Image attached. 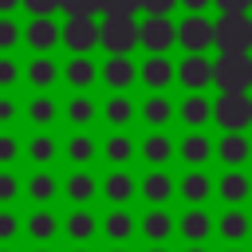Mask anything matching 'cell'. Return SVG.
Masks as SVG:
<instances>
[{"mask_svg":"<svg viewBox=\"0 0 252 252\" xmlns=\"http://www.w3.org/2000/svg\"><path fill=\"white\" fill-rule=\"evenodd\" d=\"M213 51L252 55V20H248V12H220L213 20Z\"/></svg>","mask_w":252,"mask_h":252,"instance_id":"1","label":"cell"},{"mask_svg":"<svg viewBox=\"0 0 252 252\" xmlns=\"http://www.w3.org/2000/svg\"><path fill=\"white\" fill-rule=\"evenodd\" d=\"M213 87H217V91L248 94V91H252V55L217 51V59H213Z\"/></svg>","mask_w":252,"mask_h":252,"instance_id":"2","label":"cell"},{"mask_svg":"<svg viewBox=\"0 0 252 252\" xmlns=\"http://www.w3.org/2000/svg\"><path fill=\"white\" fill-rule=\"evenodd\" d=\"M98 47H106V55H134L138 51V20L134 16H102Z\"/></svg>","mask_w":252,"mask_h":252,"instance_id":"3","label":"cell"},{"mask_svg":"<svg viewBox=\"0 0 252 252\" xmlns=\"http://www.w3.org/2000/svg\"><path fill=\"white\" fill-rule=\"evenodd\" d=\"M213 122L220 130H248L252 126V94L217 91V98H213Z\"/></svg>","mask_w":252,"mask_h":252,"instance_id":"4","label":"cell"},{"mask_svg":"<svg viewBox=\"0 0 252 252\" xmlns=\"http://www.w3.org/2000/svg\"><path fill=\"white\" fill-rule=\"evenodd\" d=\"M173 47L181 51H213V20L185 12L181 20H173Z\"/></svg>","mask_w":252,"mask_h":252,"instance_id":"5","label":"cell"},{"mask_svg":"<svg viewBox=\"0 0 252 252\" xmlns=\"http://www.w3.org/2000/svg\"><path fill=\"white\" fill-rule=\"evenodd\" d=\"M59 43L71 55H91L98 47V20L94 16H67L59 24Z\"/></svg>","mask_w":252,"mask_h":252,"instance_id":"6","label":"cell"},{"mask_svg":"<svg viewBox=\"0 0 252 252\" xmlns=\"http://www.w3.org/2000/svg\"><path fill=\"white\" fill-rule=\"evenodd\" d=\"M173 83H181L185 91L213 87V55L209 51H185L181 59H173Z\"/></svg>","mask_w":252,"mask_h":252,"instance_id":"7","label":"cell"},{"mask_svg":"<svg viewBox=\"0 0 252 252\" xmlns=\"http://www.w3.org/2000/svg\"><path fill=\"white\" fill-rule=\"evenodd\" d=\"M173 236H181L185 244H209L213 240V213L205 205H185L181 213H173Z\"/></svg>","mask_w":252,"mask_h":252,"instance_id":"8","label":"cell"},{"mask_svg":"<svg viewBox=\"0 0 252 252\" xmlns=\"http://www.w3.org/2000/svg\"><path fill=\"white\" fill-rule=\"evenodd\" d=\"M138 47L150 55L173 51V16H142L138 20Z\"/></svg>","mask_w":252,"mask_h":252,"instance_id":"9","label":"cell"},{"mask_svg":"<svg viewBox=\"0 0 252 252\" xmlns=\"http://www.w3.org/2000/svg\"><path fill=\"white\" fill-rule=\"evenodd\" d=\"M138 158L146 161V169H165L177 158V138H169V130H146L138 138Z\"/></svg>","mask_w":252,"mask_h":252,"instance_id":"10","label":"cell"},{"mask_svg":"<svg viewBox=\"0 0 252 252\" xmlns=\"http://www.w3.org/2000/svg\"><path fill=\"white\" fill-rule=\"evenodd\" d=\"M20 43L28 51H55L59 47V20L55 16H28V24H20Z\"/></svg>","mask_w":252,"mask_h":252,"instance_id":"11","label":"cell"},{"mask_svg":"<svg viewBox=\"0 0 252 252\" xmlns=\"http://www.w3.org/2000/svg\"><path fill=\"white\" fill-rule=\"evenodd\" d=\"M59 102H63V98H55L51 91H32L28 102L20 106V118H24L28 126H35V130H51V126L59 122Z\"/></svg>","mask_w":252,"mask_h":252,"instance_id":"12","label":"cell"},{"mask_svg":"<svg viewBox=\"0 0 252 252\" xmlns=\"http://www.w3.org/2000/svg\"><path fill=\"white\" fill-rule=\"evenodd\" d=\"M59 118L71 126V130H91L98 122V98L91 91H75L71 98L59 102Z\"/></svg>","mask_w":252,"mask_h":252,"instance_id":"13","label":"cell"},{"mask_svg":"<svg viewBox=\"0 0 252 252\" xmlns=\"http://www.w3.org/2000/svg\"><path fill=\"white\" fill-rule=\"evenodd\" d=\"M98 118L110 126V130H130L138 122V102L130 98V91H110L102 102H98Z\"/></svg>","mask_w":252,"mask_h":252,"instance_id":"14","label":"cell"},{"mask_svg":"<svg viewBox=\"0 0 252 252\" xmlns=\"http://www.w3.org/2000/svg\"><path fill=\"white\" fill-rule=\"evenodd\" d=\"M213 236H220L224 244H244L252 236V217L244 213V205H224L220 217H213Z\"/></svg>","mask_w":252,"mask_h":252,"instance_id":"15","label":"cell"},{"mask_svg":"<svg viewBox=\"0 0 252 252\" xmlns=\"http://www.w3.org/2000/svg\"><path fill=\"white\" fill-rule=\"evenodd\" d=\"M24 83L32 91H55L59 87V59L51 51H32L24 63Z\"/></svg>","mask_w":252,"mask_h":252,"instance_id":"16","label":"cell"},{"mask_svg":"<svg viewBox=\"0 0 252 252\" xmlns=\"http://www.w3.org/2000/svg\"><path fill=\"white\" fill-rule=\"evenodd\" d=\"M138 118L146 122V130H169L177 122V110H173V98L165 91H146V98L138 102Z\"/></svg>","mask_w":252,"mask_h":252,"instance_id":"17","label":"cell"},{"mask_svg":"<svg viewBox=\"0 0 252 252\" xmlns=\"http://www.w3.org/2000/svg\"><path fill=\"white\" fill-rule=\"evenodd\" d=\"M213 158L224 165V169H240L248 158H252V138L244 130H224L217 142H213Z\"/></svg>","mask_w":252,"mask_h":252,"instance_id":"18","label":"cell"},{"mask_svg":"<svg viewBox=\"0 0 252 252\" xmlns=\"http://www.w3.org/2000/svg\"><path fill=\"white\" fill-rule=\"evenodd\" d=\"M98 232H102L110 244H130L134 232H138V217L130 213V205H110V209L98 217Z\"/></svg>","mask_w":252,"mask_h":252,"instance_id":"19","label":"cell"},{"mask_svg":"<svg viewBox=\"0 0 252 252\" xmlns=\"http://www.w3.org/2000/svg\"><path fill=\"white\" fill-rule=\"evenodd\" d=\"M146 244H169L173 240V213L165 205H146V213L138 217V232Z\"/></svg>","mask_w":252,"mask_h":252,"instance_id":"20","label":"cell"},{"mask_svg":"<svg viewBox=\"0 0 252 252\" xmlns=\"http://www.w3.org/2000/svg\"><path fill=\"white\" fill-rule=\"evenodd\" d=\"M173 110H177V122L185 130H205L213 122V98L205 91H185V98L173 102Z\"/></svg>","mask_w":252,"mask_h":252,"instance_id":"21","label":"cell"},{"mask_svg":"<svg viewBox=\"0 0 252 252\" xmlns=\"http://www.w3.org/2000/svg\"><path fill=\"white\" fill-rule=\"evenodd\" d=\"M98 193L110 205H130L138 197V177L130 173V165H110V173L98 181Z\"/></svg>","mask_w":252,"mask_h":252,"instance_id":"22","label":"cell"},{"mask_svg":"<svg viewBox=\"0 0 252 252\" xmlns=\"http://www.w3.org/2000/svg\"><path fill=\"white\" fill-rule=\"evenodd\" d=\"M138 83L146 91H169L173 87V55L169 51L165 55H150L146 51V59L138 63Z\"/></svg>","mask_w":252,"mask_h":252,"instance_id":"23","label":"cell"},{"mask_svg":"<svg viewBox=\"0 0 252 252\" xmlns=\"http://www.w3.org/2000/svg\"><path fill=\"white\" fill-rule=\"evenodd\" d=\"M59 154L71 161V169H83L98 158V138L91 130H71L67 138H59Z\"/></svg>","mask_w":252,"mask_h":252,"instance_id":"24","label":"cell"},{"mask_svg":"<svg viewBox=\"0 0 252 252\" xmlns=\"http://www.w3.org/2000/svg\"><path fill=\"white\" fill-rule=\"evenodd\" d=\"M177 158L185 161V169H205L213 161V138L205 130H185L177 138Z\"/></svg>","mask_w":252,"mask_h":252,"instance_id":"25","label":"cell"},{"mask_svg":"<svg viewBox=\"0 0 252 252\" xmlns=\"http://www.w3.org/2000/svg\"><path fill=\"white\" fill-rule=\"evenodd\" d=\"M173 197H181L185 205H209V197H213V173L209 169H185L173 181Z\"/></svg>","mask_w":252,"mask_h":252,"instance_id":"26","label":"cell"},{"mask_svg":"<svg viewBox=\"0 0 252 252\" xmlns=\"http://www.w3.org/2000/svg\"><path fill=\"white\" fill-rule=\"evenodd\" d=\"M59 232H63L67 240H75V244H91L94 232H98V217H94V209H87V205H71V213L59 217Z\"/></svg>","mask_w":252,"mask_h":252,"instance_id":"27","label":"cell"},{"mask_svg":"<svg viewBox=\"0 0 252 252\" xmlns=\"http://www.w3.org/2000/svg\"><path fill=\"white\" fill-rule=\"evenodd\" d=\"M98 83L110 91H130L138 83V63L130 55H106V63H98Z\"/></svg>","mask_w":252,"mask_h":252,"instance_id":"28","label":"cell"},{"mask_svg":"<svg viewBox=\"0 0 252 252\" xmlns=\"http://www.w3.org/2000/svg\"><path fill=\"white\" fill-rule=\"evenodd\" d=\"M213 197H220L224 205H244L252 197V177L240 169H224L220 177H213Z\"/></svg>","mask_w":252,"mask_h":252,"instance_id":"29","label":"cell"},{"mask_svg":"<svg viewBox=\"0 0 252 252\" xmlns=\"http://www.w3.org/2000/svg\"><path fill=\"white\" fill-rule=\"evenodd\" d=\"M24 236L32 244H51L59 236V213L51 205H35L28 217H24Z\"/></svg>","mask_w":252,"mask_h":252,"instance_id":"30","label":"cell"},{"mask_svg":"<svg viewBox=\"0 0 252 252\" xmlns=\"http://www.w3.org/2000/svg\"><path fill=\"white\" fill-rule=\"evenodd\" d=\"M59 83H67L71 91H91L98 83V63L94 55H71L63 67H59Z\"/></svg>","mask_w":252,"mask_h":252,"instance_id":"31","label":"cell"},{"mask_svg":"<svg viewBox=\"0 0 252 252\" xmlns=\"http://www.w3.org/2000/svg\"><path fill=\"white\" fill-rule=\"evenodd\" d=\"M98 154L106 158V165H130L138 158V138L130 130H110L106 138H98Z\"/></svg>","mask_w":252,"mask_h":252,"instance_id":"32","label":"cell"},{"mask_svg":"<svg viewBox=\"0 0 252 252\" xmlns=\"http://www.w3.org/2000/svg\"><path fill=\"white\" fill-rule=\"evenodd\" d=\"M24 158L32 169H51L55 158H59V138L51 130H35L28 142H24Z\"/></svg>","mask_w":252,"mask_h":252,"instance_id":"33","label":"cell"},{"mask_svg":"<svg viewBox=\"0 0 252 252\" xmlns=\"http://www.w3.org/2000/svg\"><path fill=\"white\" fill-rule=\"evenodd\" d=\"M59 193L71 201V205H91L98 197V177L83 165V169H71L63 181H59Z\"/></svg>","mask_w":252,"mask_h":252,"instance_id":"34","label":"cell"},{"mask_svg":"<svg viewBox=\"0 0 252 252\" xmlns=\"http://www.w3.org/2000/svg\"><path fill=\"white\" fill-rule=\"evenodd\" d=\"M138 197L146 205H169L173 201V173L169 169H146L138 177Z\"/></svg>","mask_w":252,"mask_h":252,"instance_id":"35","label":"cell"},{"mask_svg":"<svg viewBox=\"0 0 252 252\" xmlns=\"http://www.w3.org/2000/svg\"><path fill=\"white\" fill-rule=\"evenodd\" d=\"M24 197H28L32 205H51V201L59 197V177H55L51 169H32V173L24 177Z\"/></svg>","mask_w":252,"mask_h":252,"instance_id":"36","label":"cell"},{"mask_svg":"<svg viewBox=\"0 0 252 252\" xmlns=\"http://www.w3.org/2000/svg\"><path fill=\"white\" fill-rule=\"evenodd\" d=\"M24 83V63L16 59V51H0V91H16Z\"/></svg>","mask_w":252,"mask_h":252,"instance_id":"37","label":"cell"},{"mask_svg":"<svg viewBox=\"0 0 252 252\" xmlns=\"http://www.w3.org/2000/svg\"><path fill=\"white\" fill-rule=\"evenodd\" d=\"M24 236V217L12 205H0V244H16Z\"/></svg>","mask_w":252,"mask_h":252,"instance_id":"38","label":"cell"},{"mask_svg":"<svg viewBox=\"0 0 252 252\" xmlns=\"http://www.w3.org/2000/svg\"><path fill=\"white\" fill-rule=\"evenodd\" d=\"M24 158V138H16L12 130H0V169H12Z\"/></svg>","mask_w":252,"mask_h":252,"instance_id":"39","label":"cell"},{"mask_svg":"<svg viewBox=\"0 0 252 252\" xmlns=\"http://www.w3.org/2000/svg\"><path fill=\"white\" fill-rule=\"evenodd\" d=\"M24 197V177L16 169H0V205H16Z\"/></svg>","mask_w":252,"mask_h":252,"instance_id":"40","label":"cell"},{"mask_svg":"<svg viewBox=\"0 0 252 252\" xmlns=\"http://www.w3.org/2000/svg\"><path fill=\"white\" fill-rule=\"evenodd\" d=\"M20 98L12 94V91H0V130H12L16 122H20Z\"/></svg>","mask_w":252,"mask_h":252,"instance_id":"41","label":"cell"},{"mask_svg":"<svg viewBox=\"0 0 252 252\" xmlns=\"http://www.w3.org/2000/svg\"><path fill=\"white\" fill-rule=\"evenodd\" d=\"M16 47H20V20L0 16V51H16Z\"/></svg>","mask_w":252,"mask_h":252,"instance_id":"42","label":"cell"},{"mask_svg":"<svg viewBox=\"0 0 252 252\" xmlns=\"http://www.w3.org/2000/svg\"><path fill=\"white\" fill-rule=\"evenodd\" d=\"M98 16H138V0H98Z\"/></svg>","mask_w":252,"mask_h":252,"instance_id":"43","label":"cell"},{"mask_svg":"<svg viewBox=\"0 0 252 252\" xmlns=\"http://www.w3.org/2000/svg\"><path fill=\"white\" fill-rule=\"evenodd\" d=\"M59 12H67V16H98V0H59Z\"/></svg>","mask_w":252,"mask_h":252,"instance_id":"44","label":"cell"},{"mask_svg":"<svg viewBox=\"0 0 252 252\" xmlns=\"http://www.w3.org/2000/svg\"><path fill=\"white\" fill-rule=\"evenodd\" d=\"M138 12L142 16H169V12H177V0H138Z\"/></svg>","mask_w":252,"mask_h":252,"instance_id":"45","label":"cell"},{"mask_svg":"<svg viewBox=\"0 0 252 252\" xmlns=\"http://www.w3.org/2000/svg\"><path fill=\"white\" fill-rule=\"evenodd\" d=\"M20 8L28 16H55L59 12V0H20Z\"/></svg>","mask_w":252,"mask_h":252,"instance_id":"46","label":"cell"},{"mask_svg":"<svg viewBox=\"0 0 252 252\" xmlns=\"http://www.w3.org/2000/svg\"><path fill=\"white\" fill-rule=\"evenodd\" d=\"M177 8H181V12H197V16H209L213 0H177Z\"/></svg>","mask_w":252,"mask_h":252,"instance_id":"47","label":"cell"},{"mask_svg":"<svg viewBox=\"0 0 252 252\" xmlns=\"http://www.w3.org/2000/svg\"><path fill=\"white\" fill-rule=\"evenodd\" d=\"M213 8L217 12H248L252 0H213Z\"/></svg>","mask_w":252,"mask_h":252,"instance_id":"48","label":"cell"},{"mask_svg":"<svg viewBox=\"0 0 252 252\" xmlns=\"http://www.w3.org/2000/svg\"><path fill=\"white\" fill-rule=\"evenodd\" d=\"M20 12V0H0V16H16Z\"/></svg>","mask_w":252,"mask_h":252,"instance_id":"49","label":"cell"},{"mask_svg":"<svg viewBox=\"0 0 252 252\" xmlns=\"http://www.w3.org/2000/svg\"><path fill=\"white\" fill-rule=\"evenodd\" d=\"M142 252H173V248H169V244H146Z\"/></svg>","mask_w":252,"mask_h":252,"instance_id":"50","label":"cell"},{"mask_svg":"<svg viewBox=\"0 0 252 252\" xmlns=\"http://www.w3.org/2000/svg\"><path fill=\"white\" fill-rule=\"evenodd\" d=\"M181 252H209V244H185Z\"/></svg>","mask_w":252,"mask_h":252,"instance_id":"51","label":"cell"},{"mask_svg":"<svg viewBox=\"0 0 252 252\" xmlns=\"http://www.w3.org/2000/svg\"><path fill=\"white\" fill-rule=\"evenodd\" d=\"M220 252H248L244 244H228V248H220Z\"/></svg>","mask_w":252,"mask_h":252,"instance_id":"52","label":"cell"},{"mask_svg":"<svg viewBox=\"0 0 252 252\" xmlns=\"http://www.w3.org/2000/svg\"><path fill=\"white\" fill-rule=\"evenodd\" d=\"M32 252H55V248H51V244H35Z\"/></svg>","mask_w":252,"mask_h":252,"instance_id":"53","label":"cell"},{"mask_svg":"<svg viewBox=\"0 0 252 252\" xmlns=\"http://www.w3.org/2000/svg\"><path fill=\"white\" fill-rule=\"evenodd\" d=\"M71 252H94V248H91V244H75Z\"/></svg>","mask_w":252,"mask_h":252,"instance_id":"54","label":"cell"},{"mask_svg":"<svg viewBox=\"0 0 252 252\" xmlns=\"http://www.w3.org/2000/svg\"><path fill=\"white\" fill-rule=\"evenodd\" d=\"M106 252H130V248H126V244H110Z\"/></svg>","mask_w":252,"mask_h":252,"instance_id":"55","label":"cell"},{"mask_svg":"<svg viewBox=\"0 0 252 252\" xmlns=\"http://www.w3.org/2000/svg\"><path fill=\"white\" fill-rule=\"evenodd\" d=\"M0 252H16V244H0Z\"/></svg>","mask_w":252,"mask_h":252,"instance_id":"56","label":"cell"}]
</instances>
